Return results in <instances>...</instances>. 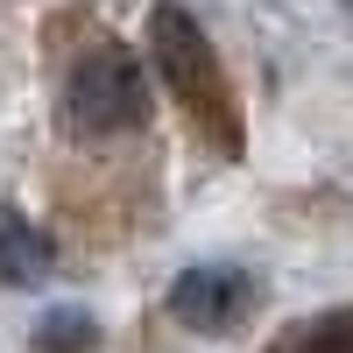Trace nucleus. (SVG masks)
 <instances>
[{
	"label": "nucleus",
	"instance_id": "nucleus-1",
	"mask_svg": "<svg viewBox=\"0 0 353 353\" xmlns=\"http://www.w3.org/2000/svg\"><path fill=\"white\" fill-rule=\"evenodd\" d=\"M149 121V85H141V64L128 50H85L71 78H64V128L85 141L128 134Z\"/></svg>",
	"mask_w": 353,
	"mask_h": 353
},
{
	"label": "nucleus",
	"instance_id": "nucleus-2",
	"mask_svg": "<svg viewBox=\"0 0 353 353\" xmlns=\"http://www.w3.org/2000/svg\"><path fill=\"white\" fill-rule=\"evenodd\" d=\"M149 57H156V71L170 78V92L184 99L191 113H205V121H219V134L233 141L219 57H212V43H205V28H198V21H191L184 8H156V14H149Z\"/></svg>",
	"mask_w": 353,
	"mask_h": 353
},
{
	"label": "nucleus",
	"instance_id": "nucleus-3",
	"mask_svg": "<svg viewBox=\"0 0 353 353\" xmlns=\"http://www.w3.org/2000/svg\"><path fill=\"white\" fill-rule=\"evenodd\" d=\"M248 311H254V283L233 261H198L170 283V318L191 332H233Z\"/></svg>",
	"mask_w": 353,
	"mask_h": 353
},
{
	"label": "nucleus",
	"instance_id": "nucleus-4",
	"mask_svg": "<svg viewBox=\"0 0 353 353\" xmlns=\"http://www.w3.org/2000/svg\"><path fill=\"white\" fill-rule=\"evenodd\" d=\"M50 233L14 212V205H0V290H21V283H43L50 276Z\"/></svg>",
	"mask_w": 353,
	"mask_h": 353
},
{
	"label": "nucleus",
	"instance_id": "nucleus-5",
	"mask_svg": "<svg viewBox=\"0 0 353 353\" xmlns=\"http://www.w3.org/2000/svg\"><path fill=\"white\" fill-rule=\"evenodd\" d=\"M92 339H99V332H92V318H85V311H50L43 332H36L43 353H85Z\"/></svg>",
	"mask_w": 353,
	"mask_h": 353
},
{
	"label": "nucleus",
	"instance_id": "nucleus-6",
	"mask_svg": "<svg viewBox=\"0 0 353 353\" xmlns=\"http://www.w3.org/2000/svg\"><path fill=\"white\" fill-rule=\"evenodd\" d=\"M290 353H353V318H339V325H318L311 339H297Z\"/></svg>",
	"mask_w": 353,
	"mask_h": 353
},
{
	"label": "nucleus",
	"instance_id": "nucleus-7",
	"mask_svg": "<svg viewBox=\"0 0 353 353\" xmlns=\"http://www.w3.org/2000/svg\"><path fill=\"white\" fill-rule=\"evenodd\" d=\"M339 8H346V14H353V0H339Z\"/></svg>",
	"mask_w": 353,
	"mask_h": 353
}]
</instances>
